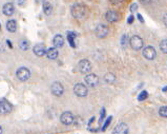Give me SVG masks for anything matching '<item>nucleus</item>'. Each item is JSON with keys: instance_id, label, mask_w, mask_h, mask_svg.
Segmentation results:
<instances>
[{"instance_id": "obj_34", "label": "nucleus", "mask_w": 167, "mask_h": 134, "mask_svg": "<svg viewBox=\"0 0 167 134\" xmlns=\"http://www.w3.org/2000/svg\"><path fill=\"white\" fill-rule=\"evenodd\" d=\"M111 3H114V4L116 3L117 4V3H122V1H111Z\"/></svg>"}, {"instance_id": "obj_28", "label": "nucleus", "mask_w": 167, "mask_h": 134, "mask_svg": "<svg viewBox=\"0 0 167 134\" xmlns=\"http://www.w3.org/2000/svg\"><path fill=\"white\" fill-rule=\"evenodd\" d=\"M137 10H138V4H137V3H134V4L130 5V12H131V13L136 12Z\"/></svg>"}, {"instance_id": "obj_1", "label": "nucleus", "mask_w": 167, "mask_h": 134, "mask_svg": "<svg viewBox=\"0 0 167 134\" xmlns=\"http://www.w3.org/2000/svg\"><path fill=\"white\" fill-rule=\"evenodd\" d=\"M70 13H72L73 17L75 18H82V17L85 16L86 14V9L83 4H80V3H76V4L72 5V9H70Z\"/></svg>"}, {"instance_id": "obj_25", "label": "nucleus", "mask_w": 167, "mask_h": 134, "mask_svg": "<svg viewBox=\"0 0 167 134\" xmlns=\"http://www.w3.org/2000/svg\"><path fill=\"white\" fill-rule=\"evenodd\" d=\"M148 97V93H147V91L143 90L141 91V93L139 94V96H138V99L140 100V102H143V100H145Z\"/></svg>"}, {"instance_id": "obj_27", "label": "nucleus", "mask_w": 167, "mask_h": 134, "mask_svg": "<svg viewBox=\"0 0 167 134\" xmlns=\"http://www.w3.org/2000/svg\"><path fill=\"white\" fill-rule=\"evenodd\" d=\"M111 119H113V117H111V116H108V118H107L106 121L104 123V126H103V128H102V131H105V130H106V128L108 127L109 124H110Z\"/></svg>"}, {"instance_id": "obj_20", "label": "nucleus", "mask_w": 167, "mask_h": 134, "mask_svg": "<svg viewBox=\"0 0 167 134\" xmlns=\"http://www.w3.org/2000/svg\"><path fill=\"white\" fill-rule=\"evenodd\" d=\"M104 81L106 83H114L116 81V75L111 72H108L104 75Z\"/></svg>"}, {"instance_id": "obj_30", "label": "nucleus", "mask_w": 167, "mask_h": 134, "mask_svg": "<svg viewBox=\"0 0 167 134\" xmlns=\"http://www.w3.org/2000/svg\"><path fill=\"white\" fill-rule=\"evenodd\" d=\"M104 117H105V109L103 108L102 110H101V114H100V120H102Z\"/></svg>"}, {"instance_id": "obj_9", "label": "nucleus", "mask_w": 167, "mask_h": 134, "mask_svg": "<svg viewBox=\"0 0 167 134\" xmlns=\"http://www.w3.org/2000/svg\"><path fill=\"white\" fill-rule=\"evenodd\" d=\"M51 91L53 93V95H55V96H61L64 93V87L62 86L61 82L55 81L51 86Z\"/></svg>"}, {"instance_id": "obj_32", "label": "nucleus", "mask_w": 167, "mask_h": 134, "mask_svg": "<svg viewBox=\"0 0 167 134\" xmlns=\"http://www.w3.org/2000/svg\"><path fill=\"white\" fill-rule=\"evenodd\" d=\"M137 17H138V19H139V21H141L142 23H144V19H143V17H142L141 14H138Z\"/></svg>"}, {"instance_id": "obj_3", "label": "nucleus", "mask_w": 167, "mask_h": 134, "mask_svg": "<svg viewBox=\"0 0 167 134\" xmlns=\"http://www.w3.org/2000/svg\"><path fill=\"white\" fill-rule=\"evenodd\" d=\"M16 76L20 81H26L30 77V70H28V68L21 67V68H19V69L17 70Z\"/></svg>"}, {"instance_id": "obj_18", "label": "nucleus", "mask_w": 167, "mask_h": 134, "mask_svg": "<svg viewBox=\"0 0 167 134\" xmlns=\"http://www.w3.org/2000/svg\"><path fill=\"white\" fill-rule=\"evenodd\" d=\"M53 43H54V46H55V48H57V49L61 48V46H63V44H64V38H63L61 35H56L53 39Z\"/></svg>"}, {"instance_id": "obj_21", "label": "nucleus", "mask_w": 167, "mask_h": 134, "mask_svg": "<svg viewBox=\"0 0 167 134\" xmlns=\"http://www.w3.org/2000/svg\"><path fill=\"white\" fill-rule=\"evenodd\" d=\"M42 7H43V12L45 13V15H51L52 12H53V7H52V4L49 2H47V1H44L43 3H42Z\"/></svg>"}, {"instance_id": "obj_17", "label": "nucleus", "mask_w": 167, "mask_h": 134, "mask_svg": "<svg viewBox=\"0 0 167 134\" xmlns=\"http://www.w3.org/2000/svg\"><path fill=\"white\" fill-rule=\"evenodd\" d=\"M59 55V52L58 50L56 48H49L46 51V57L49 58V59H57V57H58Z\"/></svg>"}, {"instance_id": "obj_19", "label": "nucleus", "mask_w": 167, "mask_h": 134, "mask_svg": "<svg viewBox=\"0 0 167 134\" xmlns=\"http://www.w3.org/2000/svg\"><path fill=\"white\" fill-rule=\"evenodd\" d=\"M76 38H77V34L74 32H68V40L70 42V46L72 48H76Z\"/></svg>"}, {"instance_id": "obj_22", "label": "nucleus", "mask_w": 167, "mask_h": 134, "mask_svg": "<svg viewBox=\"0 0 167 134\" xmlns=\"http://www.w3.org/2000/svg\"><path fill=\"white\" fill-rule=\"evenodd\" d=\"M19 48H20L21 50H23V51H26V50L30 49V42L26 39H21L20 41H19Z\"/></svg>"}, {"instance_id": "obj_8", "label": "nucleus", "mask_w": 167, "mask_h": 134, "mask_svg": "<svg viewBox=\"0 0 167 134\" xmlns=\"http://www.w3.org/2000/svg\"><path fill=\"white\" fill-rule=\"evenodd\" d=\"M74 119H75V117H74V115H73V113L68 111L63 112L60 116V121L63 125H66V126L72 125V124L74 123Z\"/></svg>"}, {"instance_id": "obj_12", "label": "nucleus", "mask_w": 167, "mask_h": 134, "mask_svg": "<svg viewBox=\"0 0 167 134\" xmlns=\"http://www.w3.org/2000/svg\"><path fill=\"white\" fill-rule=\"evenodd\" d=\"M113 134H128V126L125 123H120L115 127Z\"/></svg>"}, {"instance_id": "obj_26", "label": "nucleus", "mask_w": 167, "mask_h": 134, "mask_svg": "<svg viewBox=\"0 0 167 134\" xmlns=\"http://www.w3.org/2000/svg\"><path fill=\"white\" fill-rule=\"evenodd\" d=\"M127 40H128L127 35H126V34L122 35V37H121V46H126V44H127Z\"/></svg>"}, {"instance_id": "obj_2", "label": "nucleus", "mask_w": 167, "mask_h": 134, "mask_svg": "<svg viewBox=\"0 0 167 134\" xmlns=\"http://www.w3.org/2000/svg\"><path fill=\"white\" fill-rule=\"evenodd\" d=\"M108 27L104 23H99L95 29V34L98 38H105L108 35Z\"/></svg>"}, {"instance_id": "obj_10", "label": "nucleus", "mask_w": 167, "mask_h": 134, "mask_svg": "<svg viewBox=\"0 0 167 134\" xmlns=\"http://www.w3.org/2000/svg\"><path fill=\"white\" fill-rule=\"evenodd\" d=\"M85 82L88 87L93 88V87H96L98 83H99V77H98L96 74H94V73L87 74L85 76Z\"/></svg>"}, {"instance_id": "obj_4", "label": "nucleus", "mask_w": 167, "mask_h": 134, "mask_svg": "<svg viewBox=\"0 0 167 134\" xmlns=\"http://www.w3.org/2000/svg\"><path fill=\"white\" fill-rule=\"evenodd\" d=\"M74 93L79 97H85L88 94V89L83 83H76L74 86Z\"/></svg>"}, {"instance_id": "obj_33", "label": "nucleus", "mask_w": 167, "mask_h": 134, "mask_svg": "<svg viewBox=\"0 0 167 134\" xmlns=\"http://www.w3.org/2000/svg\"><path fill=\"white\" fill-rule=\"evenodd\" d=\"M7 46H9V49H12V48H13L12 43H11V41H9V39H7Z\"/></svg>"}, {"instance_id": "obj_14", "label": "nucleus", "mask_w": 167, "mask_h": 134, "mask_svg": "<svg viewBox=\"0 0 167 134\" xmlns=\"http://www.w3.org/2000/svg\"><path fill=\"white\" fill-rule=\"evenodd\" d=\"M2 12H3V14H4L5 16H12V15L14 14V12H15L14 4L11 3V2L5 3L2 7Z\"/></svg>"}, {"instance_id": "obj_23", "label": "nucleus", "mask_w": 167, "mask_h": 134, "mask_svg": "<svg viewBox=\"0 0 167 134\" xmlns=\"http://www.w3.org/2000/svg\"><path fill=\"white\" fill-rule=\"evenodd\" d=\"M160 50L164 54H167V39H164L160 42Z\"/></svg>"}, {"instance_id": "obj_6", "label": "nucleus", "mask_w": 167, "mask_h": 134, "mask_svg": "<svg viewBox=\"0 0 167 134\" xmlns=\"http://www.w3.org/2000/svg\"><path fill=\"white\" fill-rule=\"evenodd\" d=\"M143 56L147 60H153L157 56L155 49L152 46H147L146 48L143 49Z\"/></svg>"}, {"instance_id": "obj_35", "label": "nucleus", "mask_w": 167, "mask_h": 134, "mask_svg": "<svg viewBox=\"0 0 167 134\" xmlns=\"http://www.w3.org/2000/svg\"><path fill=\"white\" fill-rule=\"evenodd\" d=\"M162 90H163V92H167V86L164 87V88H163Z\"/></svg>"}, {"instance_id": "obj_16", "label": "nucleus", "mask_w": 167, "mask_h": 134, "mask_svg": "<svg viewBox=\"0 0 167 134\" xmlns=\"http://www.w3.org/2000/svg\"><path fill=\"white\" fill-rule=\"evenodd\" d=\"M5 28H7V30L9 31V33H15L17 30L16 20H14V19H9V20H7V23H5Z\"/></svg>"}, {"instance_id": "obj_24", "label": "nucleus", "mask_w": 167, "mask_h": 134, "mask_svg": "<svg viewBox=\"0 0 167 134\" xmlns=\"http://www.w3.org/2000/svg\"><path fill=\"white\" fill-rule=\"evenodd\" d=\"M159 114L164 118H167V106H163L159 109Z\"/></svg>"}, {"instance_id": "obj_13", "label": "nucleus", "mask_w": 167, "mask_h": 134, "mask_svg": "<svg viewBox=\"0 0 167 134\" xmlns=\"http://www.w3.org/2000/svg\"><path fill=\"white\" fill-rule=\"evenodd\" d=\"M33 51H34V53H35V55L39 56V57H41V56L43 55H46V48H45V46L42 43H38L36 44L34 48H33Z\"/></svg>"}, {"instance_id": "obj_5", "label": "nucleus", "mask_w": 167, "mask_h": 134, "mask_svg": "<svg viewBox=\"0 0 167 134\" xmlns=\"http://www.w3.org/2000/svg\"><path fill=\"white\" fill-rule=\"evenodd\" d=\"M129 44L134 50H136V51L141 50V49L143 48V39H142L140 36H138V35H135V36H132L129 39Z\"/></svg>"}, {"instance_id": "obj_15", "label": "nucleus", "mask_w": 167, "mask_h": 134, "mask_svg": "<svg viewBox=\"0 0 167 134\" xmlns=\"http://www.w3.org/2000/svg\"><path fill=\"white\" fill-rule=\"evenodd\" d=\"M105 19L108 22H116L119 20V15L116 11H107L105 14Z\"/></svg>"}, {"instance_id": "obj_7", "label": "nucleus", "mask_w": 167, "mask_h": 134, "mask_svg": "<svg viewBox=\"0 0 167 134\" xmlns=\"http://www.w3.org/2000/svg\"><path fill=\"white\" fill-rule=\"evenodd\" d=\"M78 67H79V71L81 72L82 74H87V73H89L91 70V63L89 60L82 59L79 61Z\"/></svg>"}, {"instance_id": "obj_29", "label": "nucleus", "mask_w": 167, "mask_h": 134, "mask_svg": "<svg viewBox=\"0 0 167 134\" xmlns=\"http://www.w3.org/2000/svg\"><path fill=\"white\" fill-rule=\"evenodd\" d=\"M134 20H135V17H134V15H130V16L128 17V19H127V23H128V24H131V23L134 22Z\"/></svg>"}, {"instance_id": "obj_31", "label": "nucleus", "mask_w": 167, "mask_h": 134, "mask_svg": "<svg viewBox=\"0 0 167 134\" xmlns=\"http://www.w3.org/2000/svg\"><path fill=\"white\" fill-rule=\"evenodd\" d=\"M163 23H164V26L167 28V14H165L164 17H163Z\"/></svg>"}, {"instance_id": "obj_11", "label": "nucleus", "mask_w": 167, "mask_h": 134, "mask_svg": "<svg viewBox=\"0 0 167 134\" xmlns=\"http://www.w3.org/2000/svg\"><path fill=\"white\" fill-rule=\"evenodd\" d=\"M0 110H1V113L2 114H9L12 112L13 106L11 105V102H9V100L2 98L1 102H0Z\"/></svg>"}, {"instance_id": "obj_36", "label": "nucleus", "mask_w": 167, "mask_h": 134, "mask_svg": "<svg viewBox=\"0 0 167 134\" xmlns=\"http://www.w3.org/2000/svg\"><path fill=\"white\" fill-rule=\"evenodd\" d=\"M0 134H3V129H2V127H1V133Z\"/></svg>"}]
</instances>
